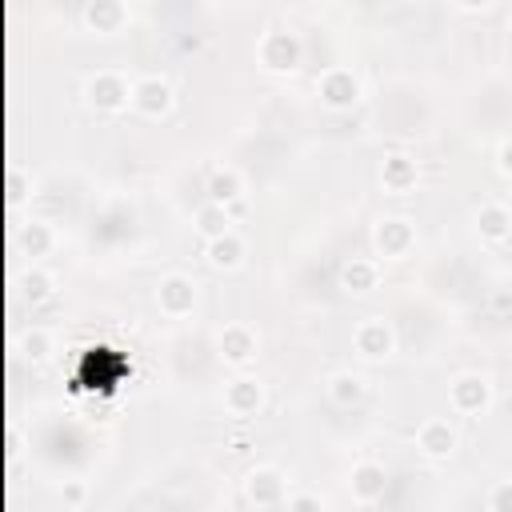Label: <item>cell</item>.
<instances>
[{
	"label": "cell",
	"instance_id": "3957f363",
	"mask_svg": "<svg viewBox=\"0 0 512 512\" xmlns=\"http://www.w3.org/2000/svg\"><path fill=\"white\" fill-rule=\"evenodd\" d=\"M360 76L352 72V68H344V64H332V68H324L320 76H316V96H320V104L324 108H332V112H348V108H356L360 104Z\"/></svg>",
	"mask_w": 512,
	"mask_h": 512
},
{
	"label": "cell",
	"instance_id": "7a4b0ae2",
	"mask_svg": "<svg viewBox=\"0 0 512 512\" xmlns=\"http://www.w3.org/2000/svg\"><path fill=\"white\" fill-rule=\"evenodd\" d=\"M448 408L456 416H484L492 408V380L484 372H460L448 380Z\"/></svg>",
	"mask_w": 512,
	"mask_h": 512
},
{
	"label": "cell",
	"instance_id": "4316f807",
	"mask_svg": "<svg viewBox=\"0 0 512 512\" xmlns=\"http://www.w3.org/2000/svg\"><path fill=\"white\" fill-rule=\"evenodd\" d=\"M496 168H500L504 176H512V140H504V144L496 148Z\"/></svg>",
	"mask_w": 512,
	"mask_h": 512
},
{
	"label": "cell",
	"instance_id": "603a6c76",
	"mask_svg": "<svg viewBox=\"0 0 512 512\" xmlns=\"http://www.w3.org/2000/svg\"><path fill=\"white\" fill-rule=\"evenodd\" d=\"M24 296H28L32 304L48 300V296H52V276H48L44 268H32V272L24 276Z\"/></svg>",
	"mask_w": 512,
	"mask_h": 512
},
{
	"label": "cell",
	"instance_id": "44dd1931",
	"mask_svg": "<svg viewBox=\"0 0 512 512\" xmlns=\"http://www.w3.org/2000/svg\"><path fill=\"white\" fill-rule=\"evenodd\" d=\"M204 192H208V200H216V204H228V208H232V204L244 196V176H240L236 168H212V176H208Z\"/></svg>",
	"mask_w": 512,
	"mask_h": 512
},
{
	"label": "cell",
	"instance_id": "9a60e30c",
	"mask_svg": "<svg viewBox=\"0 0 512 512\" xmlns=\"http://www.w3.org/2000/svg\"><path fill=\"white\" fill-rule=\"evenodd\" d=\"M472 220H476L480 240H488V244H500V240L512 236V208L504 200H484Z\"/></svg>",
	"mask_w": 512,
	"mask_h": 512
},
{
	"label": "cell",
	"instance_id": "7402d4cb",
	"mask_svg": "<svg viewBox=\"0 0 512 512\" xmlns=\"http://www.w3.org/2000/svg\"><path fill=\"white\" fill-rule=\"evenodd\" d=\"M20 236H24V244L32 248V256H44V252L56 244V236H52V228H48L44 220H32V224H28Z\"/></svg>",
	"mask_w": 512,
	"mask_h": 512
},
{
	"label": "cell",
	"instance_id": "4fadbf2b",
	"mask_svg": "<svg viewBox=\"0 0 512 512\" xmlns=\"http://www.w3.org/2000/svg\"><path fill=\"white\" fill-rule=\"evenodd\" d=\"M348 488H352V500L356 504H376L388 488V472L380 460H356L352 472H348Z\"/></svg>",
	"mask_w": 512,
	"mask_h": 512
},
{
	"label": "cell",
	"instance_id": "e0dca14e",
	"mask_svg": "<svg viewBox=\"0 0 512 512\" xmlns=\"http://www.w3.org/2000/svg\"><path fill=\"white\" fill-rule=\"evenodd\" d=\"M416 180H420V164H416L412 156H404V152L384 156V164H380V184H384L392 196L412 192V188H416Z\"/></svg>",
	"mask_w": 512,
	"mask_h": 512
},
{
	"label": "cell",
	"instance_id": "484cf974",
	"mask_svg": "<svg viewBox=\"0 0 512 512\" xmlns=\"http://www.w3.org/2000/svg\"><path fill=\"white\" fill-rule=\"evenodd\" d=\"M60 496H64V504H68V508H80V504H84V484H80V480H68Z\"/></svg>",
	"mask_w": 512,
	"mask_h": 512
},
{
	"label": "cell",
	"instance_id": "d6986e66",
	"mask_svg": "<svg viewBox=\"0 0 512 512\" xmlns=\"http://www.w3.org/2000/svg\"><path fill=\"white\" fill-rule=\"evenodd\" d=\"M324 392H328V400H332L336 408H352V404L364 400L368 384H364L360 372H332V376L324 380Z\"/></svg>",
	"mask_w": 512,
	"mask_h": 512
},
{
	"label": "cell",
	"instance_id": "5bb4252c",
	"mask_svg": "<svg viewBox=\"0 0 512 512\" xmlns=\"http://www.w3.org/2000/svg\"><path fill=\"white\" fill-rule=\"evenodd\" d=\"M244 256H248V244H244L236 232H224V236L204 240V260H208V268H216V272H236V268L244 264Z\"/></svg>",
	"mask_w": 512,
	"mask_h": 512
},
{
	"label": "cell",
	"instance_id": "8fae6325",
	"mask_svg": "<svg viewBox=\"0 0 512 512\" xmlns=\"http://www.w3.org/2000/svg\"><path fill=\"white\" fill-rule=\"evenodd\" d=\"M264 404H268V392H264V384L256 376H236V380L224 384V412L228 416L248 420V416H260Z\"/></svg>",
	"mask_w": 512,
	"mask_h": 512
},
{
	"label": "cell",
	"instance_id": "8992f818",
	"mask_svg": "<svg viewBox=\"0 0 512 512\" xmlns=\"http://www.w3.org/2000/svg\"><path fill=\"white\" fill-rule=\"evenodd\" d=\"M196 280L188 276V272H168V276H160V284H156V308L168 316V320H184V316H192V308H196Z\"/></svg>",
	"mask_w": 512,
	"mask_h": 512
},
{
	"label": "cell",
	"instance_id": "cb8c5ba5",
	"mask_svg": "<svg viewBox=\"0 0 512 512\" xmlns=\"http://www.w3.org/2000/svg\"><path fill=\"white\" fill-rule=\"evenodd\" d=\"M484 508H488V512H512V480H500V484L484 496Z\"/></svg>",
	"mask_w": 512,
	"mask_h": 512
},
{
	"label": "cell",
	"instance_id": "83f0119b",
	"mask_svg": "<svg viewBox=\"0 0 512 512\" xmlns=\"http://www.w3.org/2000/svg\"><path fill=\"white\" fill-rule=\"evenodd\" d=\"M456 4H460L464 12H488V8L496 4V0H456Z\"/></svg>",
	"mask_w": 512,
	"mask_h": 512
},
{
	"label": "cell",
	"instance_id": "ffe728a7",
	"mask_svg": "<svg viewBox=\"0 0 512 512\" xmlns=\"http://www.w3.org/2000/svg\"><path fill=\"white\" fill-rule=\"evenodd\" d=\"M192 228H196L204 240L224 236V232H232V208H228V204H216V200H204V204L196 208V216H192Z\"/></svg>",
	"mask_w": 512,
	"mask_h": 512
},
{
	"label": "cell",
	"instance_id": "2e32d148",
	"mask_svg": "<svg viewBox=\"0 0 512 512\" xmlns=\"http://www.w3.org/2000/svg\"><path fill=\"white\" fill-rule=\"evenodd\" d=\"M84 24L96 36H116L128 24V4L124 0H88L84 4Z\"/></svg>",
	"mask_w": 512,
	"mask_h": 512
},
{
	"label": "cell",
	"instance_id": "6da1fadb",
	"mask_svg": "<svg viewBox=\"0 0 512 512\" xmlns=\"http://www.w3.org/2000/svg\"><path fill=\"white\" fill-rule=\"evenodd\" d=\"M300 56H304V44L296 32L288 28H268L260 40H256V60L264 72H276V76H288L300 68Z\"/></svg>",
	"mask_w": 512,
	"mask_h": 512
},
{
	"label": "cell",
	"instance_id": "30bf717a",
	"mask_svg": "<svg viewBox=\"0 0 512 512\" xmlns=\"http://www.w3.org/2000/svg\"><path fill=\"white\" fill-rule=\"evenodd\" d=\"M172 104H176V92H172V84L164 76H140V80H132V108L140 116L160 120V116L172 112Z\"/></svg>",
	"mask_w": 512,
	"mask_h": 512
},
{
	"label": "cell",
	"instance_id": "7c38bea8",
	"mask_svg": "<svg viewBox=\"0 0 512 512\" xmlns=\"http://www.w3.org/2000/svg\"><path fill=\"white\" fill-rule=\"evenodd\" d=\"M456 444H460V436H456V428L444 420V416H428L420 428H416V452L424 456V460H448L452 452H456Z\"/></svg>",
	"mask_w": 512,
	"mask_h": 512
},
{
	"label": "cell",
	"instance_id": "ac0fdd59",
	"mask_svg": "<svg viewBox=\"0 0 512 512\" xmlns=\"http://www.w3.org/2000/svg\"><path fill=\"white\" fill-rule=\"evenodd\" d=\"M340 288L352 292V296H368L380 288V260H368V256H352L344 268H340Z\"/></svg>",
	"mask_w": 512,
	"mask_h": 512
},
{
	"label": "cell",
	"instance_id": "277c9868",
	"mask_svg": "<svg viewBox=\"0 0 512 512\" xmlns=\"http://www.w3.org/2000/svg\"><path fill=\"white\" fill-rule=\"evenodd\" d=\"M372 244L384 260H408L416 248V224L408 216H380L372 228Z\"/></svg>",
	"mask_w": 512,
	"mask_h": 512
},
{
	"label": "cell",
	"instance_id": "ba28073f",
	"mask_svg": "<svg viewBox=\"0 0 512 512\" xmlns=\"http://www.w3.org/2000/svg\"><path fill=\"white\" fill-rule=\"evenodd\" d=\"M352 348H356L360 360H388L392 348H396V332L384 316H364L352 328Z\"/></svg>",
	"mask_w": 512,
	"mask_h": 512
},
{
	"label": "cell",
	"instance_id": "f1b7e54d",
	"mask_svg": "<svg viewBox=\"0 0 512 512\" xmlns=\"http://www.w3.org/2000/svg\"><path fill=\"white\" fill-rule=\"evenodd\" d=\"M508 32H512V12H508Z\"/></svg>",
	"mask_w": 512,
	"mask_h": 512
},
{
	"label": "cell",
	"instance_id": "5b68a950",
	"mask_svg": "<svg viewBox=\"0 0 512 512\" xmlns=\"http://www.w3.org/2000/svg\"><path fill=\"white\" fill-rule=\"evenodd\" d=\"M84 96H88V104H92L96 112H124V108L132 104V84H128V76L104 68V72L88 76Z\"/></svg>",
	"mask_w": 512,
	"mask_h": 512
},
{
	"label": "cell",
	"instance_id": "9c48e42d",
	"mask_svg": "<svg viewBox=\"0 0 512 512\" xmlns=\"http://www.w3.org/2000/svg\"><path fill=\"white\" fill-rule=\"evenodd\" d=\"M216 348H220V360H224V364L244 368V364H252V360H256V352H260V336H256V328H252V324L232 320V324H224V328H220Z\"/></svg>",
	"mask_w": 512,
	"mask_h": 512
},
{
	"label": "cell",
	"instance_id": "d4e9b609",
	"mask_svg": "<svg viewBox=\"0 0 512 512\" xmlns=\"http://www.w3.org/2000/svg\"><path fill=\"white\" fill-rule=\"evenodd\" d=\"M284 508H288V512H304V508H324V496H320V492H288Z\"/></svg>",
	"mask_w": 512,
	"mask_h": 512
},
{
	"label": "cell",
	"instance_id": "52a82bcc",
	"mask_svg": "<svg viewBox=\"0 0 512 512\" xmlns=\"http://www.w3.org/2000/svg\"><path fill=\"white\" fill-rule=\"evenodd\" d=\"M244 500L256 504V508H284L288 500V476L272 464H256L248 476H244Z\"/></svg>",
	"mask_w": 512,
	"mask_h": 512
}]
</instances>
